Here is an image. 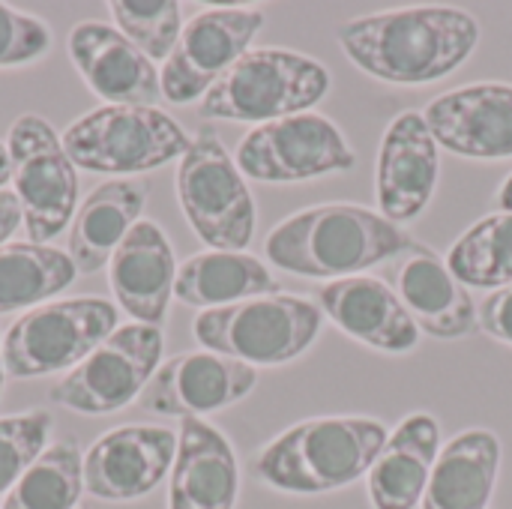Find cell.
I'll list each match as a JSON object with an SVG mask.
<instances>
[{"label":"cell","instance_id":"1","mask_svg":"<svg viewBox=\"0 0 512 509\" xmlns=\"http://www.w3.org/2000/svg\"><path fill=\"white\" fill-rule=\"evenodd\" d=\"M339 42L351 63L372 78L429 84L453 75L474 54L480 24L456 6H411L348 21Z\"/></svg>","mask_w":512,"mask_h":509},{"label":"cell","instance_id":"2","mask_svg":"<svg viewBox=\"0 0 512 509\" xmlns=\"http://www.w3.org/2000/svg\"><path fill=\"white\" fill-rule=\"evenodd\" d=\"M417 246L396 222L360 204H318L279 222L264 255L285 273L339 282Z\"/></svg>","mask_w":512,"mask_h":509},{"label":"cell","instance_id":"3","mask_svg":"<svg viewBox=\"0 0 512 509\" xmlns=\"http://www.w3.org/2000/svg\"><path fill=\"white\" fill-rule=\"evenodd\" d=\"M390 432L372 417L303 420L255 456V477L285 495H327L369 474Z\"/></svg>","mask_w":512,"mask_h":509},{"label":"cell","instance_id":"4","mask_svg":"<svg viewBox=\"0 0 512 509\" xmlns=\"http://www.w3.org/2000/svg\"><path fill=\"white\" fill-rule=\"evenodd\" d=\"M330 93V72L288 48H249L201 99V117L270 123L303 114Z\"/></svg>","mask_w":512,"mask_h":509},{"label":"cell","instance_id":"5","mask_svg":"<svg viewBox=\"0 0 512 509\" xmlns=\"http://www.w3.org/2000/svg\"><path fill=\"white\" fill-rule=\"evenodd\" d=\"M192 333L201 348L246 366H282L303 357L321 336V306L297 294H267L204 309Z\"/></svg>","mask_w":512,"mask_h":509},{"label":"cell","instance_id":"6","mask_svg":"<svg viewBox=\"0 0 512 509\" xmlns=\"http://www.w3.org/2000/svg\"><path fill=\"white\" fill-rule=\"evenodd\" d=\"M189 144L177 120L144 105H102L63 132L69 162L96 174L153 171L171 159H183Z\"/></svg>","mask_w":512,"mask_h":509},{"label":"cell","instance_id":"7","mask_svg":"<svg viewBox=\"0 0 512 509\" xmlns=\"http://www.w3.org/2000/svg\"><path fill=\"white\" fill-rule=\"evenodd\" d=\"M177 198L192 231L216 252H243L255 234L252 192L213 129H201L177 168Z\"/></svg>","mask_w":512,"mask_h":509},{"label":"cell","instance_id":"8","mask_svg":"<svg viewBox=\"0 0 512 509\" xmlns=\"http://www.w3.org/2000/svg\"><path fill=\"white\" fill-rule=\"evenodd\" d=\"M114 330L117 309L102 297H75L36 306L3 336L6 375L39 378L81 366Z\"/></svg>","mask_w":512,"mask_h":509},{"label":"cell","instance_id":"9","mask_svg":"<svg viewBox=\"0 0 512 509\" xmlns=\"http://www.w3.org/2000/svg\"><path fill=\"white\" fill-rule=\"evenodd\" d=\"M9 162L21 222L30 243L54 240L78 210L75 165L63 150V138L36 114H24L9 129Z\"/></svg>","mask_w":512,"mask_h":509},{"label":"cell","instance_id":"10","mask_svg":"<svg viewBox=\"0 0 512 509\" xmlns=\"http://www.w3.org/2000/svg\"><path fill=\"white\" fill-rule=\"evenodd\" d=\"M234 162L258 183H303L348 171L357 156L330 117L303 111L246 132Z\"/></svg>","mask_w":512,"mask_h":509},{"label":"cell","instance_id":"11","mask_svg":"<svg viewBox=\"0 0 512 509\" xmlns=\"http://www.w3.org/2000/svg\"><path fill=\"white\" fill-rule=\"evenodd\" d=\"M162 360V333L147 324L117 327L81 366L51 387V402L78 414H111L135 402Z\"/></svg>","mask_w":512,"mask_h":509},{"label":"cell","instance_id":"12","mask_svg":"<svg viewBox=\"0 0 512 509\" xmlns=\"http://www.w3.org/2000/svg\"><path fill=\"white\" fill-rule=\"evenodd\" d=\"M264 27L261 9L219 6L198 12L180 33L162 69V99L186 105L204 99L207 90L249 51Z\"/></svg>","mask_w":512,"mask_h":509},{"label":"cell","instance_id":"13","mask_svg":"<svg viewBox=\"0 0 512 509\" xmlns=\"http://www.w3.org/2000/svg\"><path fill=\"white\" fill-rule=\"evenodd\" d=\"M255 384V366L213 351H189L171 357L156 369L138 405L147 414L201 420L204 414H216L222 408L237 405L255 390Z\"/></svg>","mask_w":512,"mask_h":509},{"label":"cell","instance_id":"14","mask_svg":"<svg viewBox=\"0 0 512 509\" xmlns=\"http://www.w3.org/2000/svg\"><path fill=\"white\" fill-rule=\"evenodd\" d=\"M177 435L165 426H123L102 435L84 456V489L102 501L150 495L174 468Z\"/></svg>","mask_w":512,"mask_h":509},{"label":"cell","instance_id":"15","mask_svg":"<svg viewBox=\"0 0 512 509\" xmlns=\"http://www.w3.org/2000/svg\"><path fill=\"white\" fill-rule=\"evenodd\" d=\"M423 120L435 141L465 159L512 156V84L477 81L432 99Z\"/></svg>","mask_w":512,"mask_h":509},{"label":"cell","instance_id":"16","mask_svg":"<svg viewBox=\"0 0 512 509\" xmlns=\"http://www.w3.org/2000/svg\"><path fill=\"white\" fill-rule=\"evenodd\" d=\"M438 171H441V153L438 141L429 132L426 120L420 111H405L399 114L378 150V207L381 216L390 222H411L417 219L438 186Z\"/></svg>","mask_w":512,"mask_h":509},{"label":"cell","instance_id":"17","mask_svg":"<svg viewBox=\"0 0 512 509\" xmlns=\"http://www.w3.org/2000/svg\"><path fill=\"white\" fill-rule=\"evenodd\" d=\"M69 57L87 87L108 105L156 108L162 99V75L117 27L81 21L69 33Z\"/></svg>","mask_w":512,"mask_h":509},{"label":"cell","instance_id":"18","mask_svg":"<svg viewBox=\"0 0 512 509\" xmlns=\"http://www.w3.org/2000/svg\"><path fill=\"white\" fill-rule=\"evenodd\" d=\"M327 318L351 339L384 351L408 354L420 342V327L408 315L399 294L378 276H351L318 291Z\"/></svg>","mask_w":512,"mask_h":509},{"label":"cell","instance_id":"19","mask_svg":"<svg viewBox=\"0 0 512 509\" xmlns=\"http://www.w3.org/2000/svg\"><path fill=\"white\" fill-rule=\"evenodd\" d=\"M108 279L120 309L135 318V324L159 327L165 321L174 294L177 261L156 222L141 219L132 225L108 261Z\"/></svg>","mask_w":512,"mask_h":509},{"label":"cell","instance_id":"20","mask_svg":"<svg viewBox=\"0 0 512 509\" xmlns=\"http://www.w3.org/2000/svg\"><path fill=\"white\" fill-rule=\"evenodd\" d=\"M237 492L240 468L231 441L198 417L183 420L171 468L168 509H234Z\"/></svg>","mask_w":512,"mask_h":509},{"label":"cell","instance_id":"21","mask_svg":"<svg viewBox=\"0 0 512 509\" xmlns=\"http://www.w3.org/2000/svg\"><path fill=\"white\" fill-rule=\"evenodd\" d=\"M396 294L408 315L432 339H465L477 330L480 312L468 288L429 246H417L396 273Z\"/></svg>","mask_w":512,"mask_h":509},{"label":"cell","instance_id":"22","mask_svg":"<svg viewBox=\"0 0 512 509\" xmlns=\"http://www.w3.org/2000/svg\"><path fill=\"white\" fill-rule=\"evenodd\" d=\"M441 456V426L432 414H411L387 438L369 468L372 509H417Z\"/></svg>","mask_w":512,"mask_h":509},{"label":"cell","instance_id":"23","mask_svg":"<svg viewBox=\"0 0 512 509\" xmlns=\"http://www.w3.org/2000/svg\"><path fill=\"white\" fill-rule=\"evenodd\" d=\"M147 195L150 186L138 180H111L87 195L69 228V258L78 273H96L111 261L132 225L141 222Z\"/></svg>","mask_w":512,"mask_h":509},{"label":"cell","instance_id":"24","mask_svg":"<svg viewBox=\"0 0 512 509\" xmlns=\"http://www.w3.org/2000/svg\"><path fill=\"white\" fill-rule=\"evenodd\" d=\"M501 471V441L486 429L456 435L438 456L423 509H489Z\"/></svg>","mask_w":512,"mask_h":509},{"label":"cell","instance_id":"25","mask_svg":"<svg viewBox=\"0 0 512 509\" xmlns=\"http://www.w3.org/2000/svg\"><path fill=\"white\" fill-rule=\"evenodd\" d=\"M267 294H279V282L255 255L246 252L210 249L192 255L174 279V297L198 309H219Z\"/></svg>","mask_w":512,"mask_h":509},{"label":"cell","instance_id":"26","mask_svg":"<svg viewBox=\"0 0 512 509\" xmlns=\"http://www.w3.org/2000/svg\"><path fill=\"white\" fill-rule=\"evenodd\" d=\"M75 264L66 252L39 243L0 246V315L42 303L75 282Z\"/></svg>","mask_w":512,"mask_h":509},{"label":"cell","instance_id":"27","mask_svg":"<svg viewBox=\"0 0 512 509\" xmlns=\"http://www.w3.org/2000/svg\"><path fill=\"white\" fill-rule=\"evenodd\" d=\"M450 273L468 288L512 285V213H495L468 228L447 252Z\"/></svg>","mask_w":512,"mask_h":509},{"label":"cell","instance_id":"28","mask_svg":"<svg viewBox=\"0 0 512 509\" xmlns=\"http://www.w3.org/2000/svg\"><path fill=\"white\" fill-rule=\"evenodd\" d=\"M84 489V459L78 444H51L9 489L0 509H75Z\"/></svg>","mask_w":512,"mask_h":509},{"label":"cell","instance_id":"29","mask_svg":"<svg viewBox=\"0 0 512 509\" xmlns=\"http://www.w3.org/2000/svg\"><path fill=\"white\" fill-rule=\"evenodd\" d=\"M108 12L117 30L150 60H168L183 33L180 6L174 0H114Z\"/></svg>","mask_w":512,"mask_h":509},{"label":"cell","instance_id":"30","mask_svg":"<svg viewBox=\"0 0 512 509\" xmlns=\"http://www.w3.org/2000/svg\"><path fill=\"white\" fill-rule=\"evenodd\" d=\"M48 432L51 417L45 411H24L0 420V495L9 492L45 453Z\"/></svg>","mask_w":512,"mask_h":509},{"label":"cell","instance_id":"31","mask_svg":"<svg viewBox=\"0 0 512 509\" xmlns=\"http://www.w3.org/2000/svg\"><path fill=\"white\" fill-rule=\"evenodd\" d=\"M51 48V30L27 15L0 3V69L21 66L42 57Z\"/></svg>","mask_w":512,"mask_h":509},{"label":"cell","instance_id":"32","mask_svg":"<svg viewBox=\"0 0 512 509\" xmlns=\"http://www.w3.org/2000/svg\"><path fill=\"white\" fill-rule=\"evenodd\" d=\"M480 327L492 339L512 345V285L510 288L492 291L483 300V306H480Z\"/></svg>","mask_w":512,"mask_h":509},{"label":"cell","instance_id":"33","mask_svg":"<svg viewBox=\"0 0 512 509\" xmlns=\"http://www.w3.org/2000/svg\"><path fill=\"white\" fill-rule=\"evenodd\" d=\"M18 225H21V201L15 192L0 189V246H6V240L15 234Z\"/></svg>","mask_w":512,"mask_h":509},{"label":"cell","instance_id":"34","mask_svg":"<svg viewBox=\"0 0 512 509\" xmlns=\"http://www.w3.org/2000/svg\"><path fill=\"white\" fill-rule=\"evenodd\" d=\"M498 207H501V213H512V174L498 189Z\"/></svg>","mask_w":512,"mask_h":509},{"label":"cell","instance_id":"35","mask_svg":"<svg viewBox=\"0 0 512 509\" xmlns=\"http://www.w3.org/2000/svg\"><path fill=\"white\" fill-rule=\"evenodd\" d=\"M9 177H12V162H9V150L0 144V189H3V183H9Z\"/></svg>","mask_w":512,"mask_h":509},{"label":"cell","instance_id":"36","mask_svg":"<svg viewBox=\"0 0 512 509\" xmlns=\"http://www.w3.org/2000/svg\"><path fill=\"white\" fill-rule=\"evenodd\" d=\"M3 381H6V366H3V345H0V393H3Z\"/></svg>","mask_w":512,"mask_h":509},{"label":"cell","instance_id":"37","mask_svg":"<svg viewBox=\"0 0 512 509\" xmlns=\"http://www.w3.org/2000/svg\"><path fill=\"white\" fill-rule=\"evenodd\" d=\"M75 509H87V507H75Z\"/></svg>","mask_w":512,"mask_h":509}]
</instances>
